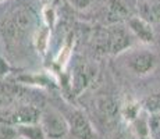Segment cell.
Masks as SVG:
<instances>
[{
    "label": "cell",
    "instance_id": "52a82bcc",
    "mask_svg": "<svg viewBox=\"0 0 160 139\" xmlns=\"http://www.w3.org/2000/svg\"><path fill=\"white\" fill-rule=\"evenodd\" d=\"M127 25L132 32V35L135 36V39H138L143 45H152L155 43L156 35L153 25L150 22H148L146 20H143L139 15H130L127 20Z\"/></svg>",
    "mask_w": 160,
    "mask_h": 139
},
{
    "label": "cell",
    "instance_id": "7a4b0ae2",
    "mask_svg": "<svg viewBox=\"0 0 160 139\" xmlns=\"http://www.w3.org/2000/svg\"><path fill=\"white\" fill-rule=\"evenodd\" d=\"M124 64L131 74L137 77H148L158 67L159 58L149 49H134L124 53Z\"/></svg>",
    "mask_w": 160,
    "mask_h": 139
},
{
    "label": "cell",
    "instance_id": "4fadbf2b",
    "mask_svg": "<svg viewBox=\"0 0 160 139\" xmlns=\"http://www.w3.org/2000/svg\"><path fill=\"white\" fill-rule=\"evenodd\" d=\"M15 129H17L18 137H21L24 139H46L43 128L41 127L39 122H35V124L15 125Z\"/></svg>",
    "mask_w": 160,
    "mask_h": 139
},
{
    "label": "cell",
    "instance_id": "9a60e30c",
    "mask_svg": "<svg viewBox=\"0 0 160 139\" xmlns=\"http://www.w3.org/2000/svg\"><path fill=\"white\" fill-rule=\"evenodd\" d=\"M50 28L48 25H42L39 27V29L35 32V36H33V41H35V45H36V49H38L39 52H41L42 54L46 53V50H48V46L49 43H50Z\"/></svg>",
    "mask_w": 160,
    "mask_h": 139
},
{
    "label": "cell",
    "instance_id": "3957f363",
    "mask_svg": "<svg viewBox=\"0 0 160 139\" xmlns=\"http://www.w3.org/2000/svg\"><path fill=\"white\" fill-rule=\"evenodd\" d=\"M60 111L68 122L70 134L74 139H95L96 137L95 129L84 111L72 106H64L60 109Z\"/></svg>",
    "mask_w": 160,
    "mask_h": 139
},
{
    "label": "cell",
    "instance_id": "ac0fdd59",
    "mask_svg": "<svg viewBox=\"0 0 160 139\" xmlns=\"http://www.w3.org/2000/svg\"><path fill=\"white\" fill-rule=\"evenodd\" d=\"M70 6L77 11H88L92 8L95 0H67Z\"/></svg>",
    "mask_w": 160,
    "mask_h": 139
},
{
    "label": "cell",
    "instance_id": "8fae6325",
    "mask_svg": "<svg viewBox=\"0 0 160 139\" xmlns=\"http://www.w3.org/2000/svg\"><path fill=\"white\" fill-rule=\"evenodd\" d=\"M18 86L15 83L0 81V110L8 109L18 97Z\"/></svg>",
    "mask_w": 160,
    "mask_h": 139
},
{
    "label": "cell",
    "instance_id": "ba28073f",
    "mask_svg": "<svg viewBox=\"0 0 160 139\" xmlns=\"http://www.w3.org/2000/svg\"><path fill=\"white\" fill-rule=\"evenodd\" d=\"M95 72L92 70V67L85 66V64H78L75 66L72 72V78H71V85H72V91L77 95H79L85 88L91 83V81L93 79Z\"/></svg>",
    "mask_w": 160,
    "mask_h": 139
},
{
    "label": "cell",
    "instance_id": "277c9868",
    "mask_svg": "<svg viewBox=\"0 0 160 139\" xmlns=\"http://www.w3.org/2000/svg\"><path fill=\"white\" fill-rule=\"evenodd\" d=\"M39 124L43 128L46 139H64L70 134L68 122L60 110H43L39 118Z\"/></svg>",
    "mask_w": 160,
    "mask_h": 139
},
{
    "label": "cell",
    "instance_id": "6da1fadb",
    "mask_svg": "<svg viewBox=\"0 0 160 139\" xmlns=\"http://www.w3.org/2000/svg\"><path fill=\"white\" fill-rule=\"evenodd\" d=\"M35 21V14L32 13L31 8H24V7H17L15 10L11 11L8 18H4L0 25L3 36L7 38L8 41H17L24 36L32 33V31H38V28H32L36 25Z\"/></svg>",
    "mask_w": 160,
    "mask_h": 139
},
{
    "label": "cell",
    "instance_id": "2e32d148",
    "mask_svg": "<svg viewBox=\"0 0 160 139\" xmlns=\"http://www.w3.org/2000/svg\"><path fill=\"white\" fill-rule=\"evenodd\" d=\"M142 107L146 113H160V92L149 95L142 100Z\"/></svg>",
    "mask_w": 160,
    "mask_h": 139
},
{
    "label": "cell",
    "instance_id": "ffe728a7",
    "mask_svg": "<svg viewBox=\"0 0 160 139\" xmlns=\"http://www.w3.org/2000/svg\"><path fill=\"white\" fill-rule=\"evenodd\" d=\"M43 2H46V4H50V6H56L58 3V0H43Z\"/></svg>",
    "mask_w": 160,
    "mask_h": 139
},
{
    "label": "cell",
    "instance_id": "e0dca14e",
    "mask_svg": "<svg viewBox=\"0 0 160 139\" xmlns=\"http://www.w3.org/2000/svg\"><path fill=\"white\" fill-rule=\"evenodd\" d=\"M42 17H43V21L46 25L50 28V29H53L54 25H56V20H57V14H56V10H54V6L45 4L43 7H42Z\"/></svg>",
    "mask_w": 160,
    "mask_h": 139
},
{
    "label": "cell",
    "instance_id": "30bf717a",
    "mask_svg": "<svg viewBox=\"0 0 160 139\" xmlns=\"http://www.w3.org/2000/svg\"><path fill=\"white\" fill-rule=\"evenodd\" d=\"M96 110L103 118L113 120L117 114H120V104L110 95H99L95 100Z\"/></svg>",
    "mask_w": 160,
    "mask_h": 139
},
{
    "label": "cell",
    "instance_id": "9c48e42d",
    "mask_svg": "<svg viewBox=\"0 0 160 139\" xmlns=\"http://www.w3.org/2000/svg\"><path fill=\"white\" fill-rule=\"evenodd\" d=\"M137 7L139 17L152 25H160V0H138Z\"/></svg>",
    "mask_w": 160,
    "mask_h": 139
},
{
    "label": "cell",
    "instance_id": "8992f818",
    "mask_svg": "<svg viewBox=\"0 0 160 139\" xmlns=\"http://www.w3.org/2000/svg\"><path fill=\"white\" fill-rule=\"evenodd\" d=\"M41 114L42 111L33 104H20L0 117V121L14 127L22 124H35V122H39Z\"/></svg>",
    "mask_w": 160,
    "mask_h": 139
},
{
    "label": "cell",
    "instance_id": "7c38bea8",
    "mask_svg": "<svg viewBox=\"0 0 160 139\" xmlns=\"http://www.w3.org/2000/svg\"><path fill=\"white\" fill-rule=\"evenodd\" d=\"M142 103L130 99V100H125L124 103L120 106V117L124 120L127 124H132L138 117L142 113Z\"/></svg>",
    "mask_w": 160,
    "mask_h": 139
},
{
    "label": "cell",
    "instance_id": "5b68a950",
    "mask_svg": "<svg viewBox=\"0 0 160 139\" xmlns=\"http://www.w3.org/2000/svg\"><path fill=\"white\" fill-rule=\"evenodd\" d=\"M135 36L132 35L130 28L121 25L112 27L106 32V47L107 52L112 54H120L127 52L134 43Z\"/></svg>",
    "mask_w": 160,
    "mask_h": 139
},
{
    "label": "cell",
    "instance_id": "d6986e66",
    "mask_svg": "<svg viewBox=\"0 0 160 139\" xmlns=\"http://www.w3.org/2000/svg\"><path fill=\"white\" fill-rule=\"evenodd\" d=\"M7 70H8V66L6 64V61L3 60L2 56H0V75H4V74H7Z\"/></svg>",
    "mask_w": 160,
    "mask_h": 139
},
{
    "label": "cell",
    "instance_id": "5bb4252c",
    "mask_svg": "<svg viewBox=\"0 0 160 139\" xmlns=\"http://www.w3.org/2000/svg\"><path fill=\"white\" fill-rule=\"evenodd\" d=\"M107 11H109V15L114 21L128 20V17H130L128 7L125 6V3L122 0H109V3H107Z\"/></svg>",
    "mask_w": 160,
    "mask_h": 139
}]
</instances>
